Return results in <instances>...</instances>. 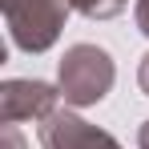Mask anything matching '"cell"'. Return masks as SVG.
<instances>
[{"instance_id": "1", "label": "cell", "mask_w": 149, "mask_h": 149, "mask_svg": "<svg viewBox=\"0 0 149 149\" xmlns=\"http://www.w3.org/2000/svg\"><path fill=\"white\" fill-rule=\"evenodd\" d=\"M113 81H117V65H113V56L101 45H73V49H65L61 69H56V89H61L65 105L89 109V105L109 97Z\"/></svg>"}, {"instance_id": "2", "label": "cell", "mask_w": 149, "mask_h": 149, "mask_svg": "<svg viewBox=\"0 0 149 149\" xmlns=\"http://www.w3.org/2000/svg\"><path fill=\"white\" fill-rule=\"evenodd\" d=\"M8 36L20 52H49L69 20V0H0Z\"/></svg>"}, {"instance_id": "3", "label": "cell", "mask_w": 149, "mask_h": 149, "mask_svg": "<svg viewBox=\"0 0 149 149\" xmlns=\"http://www.w3.org/2000/svg\"><path fill=\"white\" fill-rule=\"evenodd\" d=\"M56 97L61 89H52L49 81H4L0 85V125H16V121H45L56 113Z\"/></svg>"}, {"instance_id": "4", "label": "cell", "mask_w": 149, "mask_h": 149, "mask_svg": "<svg viewBox=\"0 0 149 149\" xmlns=\"http://www.w3.org/2000/svg\"><path fill=\"white\" fill-rule=\"evenodd\" d=\"M40 145L45 149H125L113 133H105L85 117H77L69 109H56L52 117L40 121Z\"/></svg>"}, {"instance_id": "5", "label": "cell", "mask_w": 149, "mask_h": 149, "mask_svg": "<svg viewBox=\"0 0 149 149\" xmlns=\"http://www.w3.org/2000/svg\"><path fill=\"white\" fill-rule=\"evenodd\" d=\"M69 4H73V12L89 16V20H109V16L125 12L129 0H69Z\"/></svg>"}, {"instance_id": "6", "label": "cell", "mask_w": 149, "mask_h": 149, "mask_svg": "<svg viewBox=\"0 0 149 149\" xmlns=\"http://www.w3.org/2000/svg\"><path fill=\"white\" fill-rule=\"evenodd\" d=\"M0 145H4V149H24L20 133H16V125H4V129H0Z\"/></svg>"}, {"instance_id": "7", "label": "cell", "mask_w": 149, "mask_h": 149, "mask_svg": "<svg viewBox=\"0 0 149 149\" xmlns=\"http://www.w3.org/2000/svg\"><path fill=\"white\" fill-rule=\"evenodd\" d=\"M133 20H137V28L149 36V0H137V4H133Z\"/></svg>"}, {"instance_id": "8", "label": "cell", "mask_w": 149, "mask_h": 149, "mask_svg": "<svg viewBox=\"0 0 149 149\" xmlns=\"http://www.w3.org/2000/svg\"><path fill=\"white\" fill-rule=\"evenodd\" d=\"M137 85H141V93L149 97V52L141 56V69H137Z\"/></svg>"}, {"instance_id": "9", "label": "cell", "mask_w": 149, "mask_h": 149, "mask_svg": "<svg viewBox=\"0 0 149 149\" xmlns=\"http://www.w3.org/2000/svg\"><path fill=\"white\" fill-rule=\"evenodd\" d=\"M137 149H149V121L137 129Z\"/></svg>"}]
</instances>
